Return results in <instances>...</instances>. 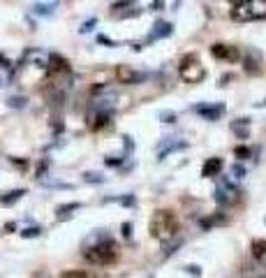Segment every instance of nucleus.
<instances>
[{
    "instance_id": "3",
    "label": "nucleus",
    "mask_w": 266,
    "mask_h": 278,
    "mask_svg": "<svg viewBox=\"0 0 266 278\" xmlns=\"http://www.w3.org/2000/svg\"><path fill=\"white\" fill-rule=\"evenodd\" d=\"M229 17L234 21H262V19H266V0H241V2H231Z\"/></svg>"
},
{
    "instance_id": "24",
    "label": "nucleus",
    "mask_w": 266,
    "mask_h": 278,
    "mask_svg": "<svg viewBox=\"0 0 266 278\" xmlns=\"http://www.w3.org/2000/svg\"><path fill=\"white\" fill-rule=\"evenodd\" d=\"M95 23H98V19H88V21H83V26L79 28L81 33H90L93 28H95Z\"/></svg>"
},
{
    "instance_id": "1",
    "label": "nucleus",
    "mask_w": 266,
    "mask_h": 278,
    "mask_svg": "<svg viewBox=\"0 0 266 278\" xmlns=\"http://www.w3.org/2000/svg\"><path fill=\"white\" fill-rule=\"evenodd\" d=\"M178 216L174 211H169V208H158L155 213H153L151 223H148V232H151L153 239H158V241H171L174 236L178 234Z\"/></svg>"
},
{
    "instance_id": "17",
    "label": "nucleus",
    "mask_w": 266,
    "mask_h": 278,
    "mask_svg": "<svg viewBox=\"0 0 266 278\" xmlns=\"http://www.w3.org/2000/svg\"><path fill=\"white\" fill-rule=\"evenodd\" d=\"M77 208H81L79 202H72V204H61V207L56 208V213H58V218H65V216H70V211H77Z\"/></svg>"
},
{
    "instance_id": "22",
    "label": "nucleus",
    "mask_w": 266,
    "mask_h": 278,
    "mask_svg": "<svg viewBox=\"0 0 266 278\" xmlns=\"http://www.w3.org/2000/svg\"><path fill=\"white\" fill-rule=\"evenodd\" d=\"M234 153H236V158H241V160H246V158L252 156V151H250L248 146H239L236 151H234Z\"/></svg>"
},
{
    "instance_id": "18",
    "label": "nucleus",
    "mask_w": 266,
    "mask_h": 278,
    "mask_svg": "<svg viewBox=\"0 0 266 278\" xmlns=\"http://www.w3.org/2000/svg\"><path fill=\"white\" fill-rule=\"evenodd\" d=\"M61 278H95L90 276L88 271H81V269H70V271H62Z\"/></svg>"
},
{
    "instance_id": "8",
    "label": "nucleus",
    "mask_w": 266,
    "mask_h": 278,
    "mask_svg": "<svg viewBox=\"0 0 266 278\" xmlns=\"http://www.w3.org/2000/svg\"><path fill=\"white\" fill-rule=\"evenodd\" d=\"M199 116H204L206 121H218L225 114V104H195L192 107Z\"/></svg>"
},
{
    "instance_id": "27",
    "label": "nucleus",
    "mask_w": 266,
    "mask_h": 278,
    "mask_svg": "<svg viewBox=\"0 0 266 278\" xmlns=\"http://www.w3.org/2000/svg\"><path fill=\"white\" fill-rule=\"evenodd\" d=\"M98 42L100 44H109V46H114V40H111V37H106V35H100V37H98Z\"/></svg>"
},
{
    "instance_id": "29",
    "label": "nucleus",
    "mask_w": 266,
    "mask_h": 278,
    "mask_svg": "<svg viewBox=\"0 0 266 278\" xmlns=\"http://www.w3.org/2000/svg\"><path fill=\"white\" fill-rule=\"evenodd\" d=\"M0 63H2V68H5V70L12 65V63H9V58H7V56H2V53H0Z\"/></svg>"
},
{
    "instance_id": "13",
    "label": "nucleus",
    "mask_w": 266,
    "mask_h": 278,
    "mask_svg": "<svg viewBox=\"0 0 266 278\" xmlns=\"http://www.w3.org/2000/svg\"><path fill=\"white\" fill-rule=\"evenodd\" d=\"M252 257L266 267V241H252Z\"/></svg>"
},
{
    "instance_id": "7",
    "label": "nucleus",
    "mask_w": 266,
    "mask_h": 278,
    "mask_svg": "<svg viewBox=\"0 0 266 278\" xmlns=\"http://www.w3.org/2000/svg\"><path fill=\"white\" fill-rule=\"evenodd\" d=\"M211 56L213 58H220V61H239V49L236 46H231V44H213L211 46Z\"/></svg>"
},
{
    "instance_id": "21",
    "label": "nucleus",
    "mask_w": 266,
    "mask_h": 278,
    "mask_svg": "<svg viewBox=\"0 0 266 278\" xmlns=\"http://www.w3.org/2000/svg\"><path fill=\"white\" fill-rule=\"evenodd\" d=\"M158 118H160V121H164V123H174V121H176V114H174V112H160Z\"/></svg>"
},
{
    "instance_id": "30",
    "label": "nucleus",
    "mask_w": 266,
    "mask_h": 278,
    "mask_svg": "<svg viewBox=\"0 0 266 278\" xmlns=\"http://www.w3.org/2000/svg\"><path fill=\"white\" fill-rule=\"evenodd\" d=\"M187 271H190V274H197V276H199V267H187Z\"/></svg>"
},
{
    "instance_id": "12",
    "label": "nucleus",
    "mask_w": 266,
    "mask_h": 278,
    "mask_svg": "<svg viewBox=\"0 0 266 278\" xmlns=\"http://www.w3.org/2000/svg\"><path fill=\"white\" fill-rule=\"evenodd\" d=\"M58 7V2H35L33 5V12H35L37 17H51L53 12Z\"/></svg>"
},
{
    "instance_id": "20",
    "label": "nucleus",
    "mask_w": 266,
    "mask_h": 278,
    "mask_svg": "<svg viewBox=\"0 0 266 278\" xmlns=\"http://www.w3.org/2000/svg\"><path fill=\"white\" fill-rule=\"evenodd\" d=\"M7 104L14 107V109H21V107H26V97H9Z\"/></svg>"
},
{
    "instance_id": "28",
    "label": "nucleus",
    "mask_w": 266,
    "mask_h": 278,
    "mask_svg": "<svg viewBox=\"0 0 266 278\" xmlns=\"http://www.w3.org/2000/svg\"><path fill=\"white\" fill-rule=\"evenodd\" d=\"M130 230H132V225H130V223H125V225H123V236H125V239H130V234H132Z\"/></svg>"
},
{
    "instance_id": "31",
    "label": "nucleus",
    "mask_w": 266,
    "mask_h": 278,
    "mask_svg": "<svg viewBox=\"0 0 266 278\" xmlns=\"http://www.w3.org/2000/svg\"><path fill=\"white\" fill-rule=\"evenodd\" d=\"M262 104H266V100H264V102H262Z\"/></svg>"
},
{
    "instance_id": "14",
    "label": "nucleus",
    "mask_w": 266,
    "mask_h": 278,
    "mask_svg": "<svg viewBox=\"0 0 266 278\" xmlns=\"http://www.w3.org/2000/svg\"><path fill=\"white\" fill-rule=\"evenodd\" d=\"M248 125H250V118H239V121H234L231 123V130L236 132L239 137H248Z\"/></svg>"
},
{
    "instance_id": "5",
    "label": "nucleus",
    "mask_w": 266,
    "mask_h": 278,
    "mask_svg": "<svg viewBox=\"0 0 266 278\" xmlns=\"http://www.w3.org/2000/svg\"><path fill=\"white\" fill-rule=\"evenodd\" d=\"M143 12V7L139 2H114L111 5V17L114 19H132L139 17Z\"/></svg>"
},
{
    "instance_id": "25",
    "label": "nucleus",
    "mask_w": 266,
    "mask_h": 278,
    "mask_svg": "<svg viewBox=\"0 0 266 278\" xmlns=\"http://www.w3.org/2000/svg\"><path fill=\"white\" fill-rule=\"evenodd\" d=\"M42 185H49V188H67V190L72 188V183H58V181H42Z\"/></svg>"
},
{
    "instance_id": "11",
    "label": "nucleus",
    "mask_w": 266,
    "mask_h": 278,
    "mask_svg": "<svg viewBox=\"0 0 266 278\" xmlns=\"http://www.w3.org/2000/svg\"><path fill=\"white\" fill-rule=\"evenodd\" d=\"M171 33H174V26H171V23H167V21H155L151 40H164V37H169Z\"/></svg>"
},
{
    "instance_id": "9",
    "label": "nucleus",
    "mask_w": 266,
    "mask_h": 278,
    "mask_svg": "<svg viewBox=\"0 0 266 278\" xmlns=\"http://www.w3.org/2000/svg\"><path fill=\"white\" fill-rule=\"evenodd\" d=\"M222 172V158H208L202 167V176L204 179H211V176H218Z\"/></svg>"
},
{
    "instance_id": "19",
    "label": "nucleus",
    "mask_w": 266,
    "mask_h": 278,
    "mask_svg": "<svg viewBox=\"0 0 266 278\" xmlns=\"http://www.w3.org/2000/svg\"><path fill=\"white\" fill-rule=\"evenodd\" d=\"M40 234H42V230H40V227H26V230L21 232L23 239H35V236H40Z\"/></svg>"
},
{
    "instance_id": "2",
    "label": "nucleus",
    "mask_w": 266,
    "mask_h": 278,
    "mask_svg": "<svg viewBox=\"0 0 266 278\" xmlns=\"http://www.w3.org/2000/svg\"><path fill=\"white\" fill-rule=\"evenodd\" d=\"M83 257L86 262L90 264H98V267H109V264H114L116 257H118V251H116V243L111 239H102V241L93 243L88 246L86 251H83Z\"/></svg>"
},
{
    "instance_id": "23",
    "label": "nucleus",
    "mask_w": 266,
    "mask_h": 278,
    "mask_svg": "<svg viewBox=\"0 0 266 278\" xmlns=\"http://www.w3.org/2000/svg\"><path fill=\"white\" fill-rule=\"evenodd\" d=\"M231 176H236V179H243V176H246V167L236 162V165L231 167Z\"/></svg>"
},
{
    "instance_id": "26",
    "label": "nucleus",
    "mask_w": 266,
    "mask_h": 278,
    "mask_svg": "<svg viewBox=\"0 0 266 278\" xmlns=\"http://www.w3.org/2000/svg\"><path fill=\"white\" fill-rule=\"evenodd\" d=\"M114 202L123 204V207H134V197H132V195H127V197H116Z\"/></svg>"
},
{
    "instance_id": "15",
    "label": "nucleus",
    "mask_w": 266,
    "mask_h": 278,
    "mask_svg": "<svg viewBox=\"0 0 266 278\" xmlns=\"http://www.w3.org/2000/svg\"><path fill=\"white\" fill-rule=\"evenodd\" d=\"M23 195H26V190H21V188H19V190H12V192H7V195H2V197H0V202H2L5 207H9V204H14V202L21 200Z\"/></svg>"
},
{
    "instance_id": "16",
    "label": "nucleus",
    "mask_w": 266,
    "mask_h": 278,
    "mask_svg": "<svg viewBox=\"0 0 266 278\" xmlns=\"http://www.w3.org/2000/svg\"><path fill=\"white\" fill-rule=\"evenodd\" d=\"M83 181L93 183V185H100V183L106 181V176H104V174H100V172H86V174H83Z\"/></svg>"
},
{
    "instance_id": "6",
    "label": "nucleus",
    "mask_w": 266,
    "mask_h": 278,
    "mask_svg": "<svg viewBox=\"0 0 266 278\" xmlns=\"http://www.w3.org/2000/svg\"><path fill=\"white\" fill-rule=\"evenodd\" d=\"M116 77H118V81H121V84H125V86H134V84L143 81V79H146V74H143V72H139V70L130 68V65H118V68H116Z\"/></svg>"
},
{
    "instance_id": "10",
    "label": "nucleus",
    "mask_w": 266,
    "mask_h": 278,
    "mask_svg": "<svg viewBox=\"0 0 266 278\" xmlns=\"http://www.w3.org/2000/svg\"><path fill=\"white\" fill-rule=\"evenodd\" d=\"M111 123V109H98V114L93 116V123H90V128L93 130H102Z\"/></svg>"
},
{
    "instance_id": "4",
    "label": "nucleus",
    "mask_w": 266,
    "mask_h": 278,
    "mask_svg": "<svg viewBox=\"0 0 266 278\" xmlns=\"http://www.w3.org/2000/svg\"><path fill=\"white\" fill-rule=\"evenodd\" d=\"M178 74H181V79H183L185 84H199V81H204L206 70H204V65L199 63V58L190 53V56H185V58L181 61Z\"/></svg>"
}]
</instances>
